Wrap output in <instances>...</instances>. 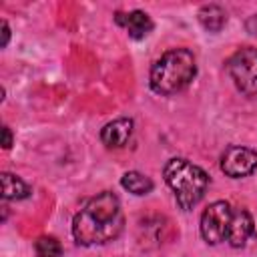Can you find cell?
Wrapping results in <instances>:
<instances>
[{
    "mask_svg": "<svg viewBox=\"0 0 257 257\" xmlns=\"http://www.w3.org/2000/svg\"><path fill=\"white\" fill-rule=\"evenodd\" d=\"M34 251H36V257H60L62 255V245L56 237L42 235L34 241Z\"/></svg>",
    "mask_w": 257,
    "mask_h": 257,
    "instance_id": "13",
    "label": "cell"
},
{
    "mask_svg": "<svg viewBox=\"0 0 257 257\" xmlns=\"http://www.w3.org/2000/svg\"><path fill=\"white\" fill-rule=\"evenodd\" d=\"M197 74V62L189 48H173L165 52L151 68L149 84L153 92L171 96L185 90Z\"/></svg>",
    "mask_w": 257,
    "mask_h": 257,
    "instance_id": "2",
    "label": "cell"
},
{
    "mask_svg": "<svg viewBox=\"0 0 257 257\" xmlns=\"http://www.w3.org/2000/svg\"><path fill=\"white\" fill-rule=\"evenodd\" d=\"M197 18H199L201 26H203L207 32H219V30L225 26V22H227V12H225V8L219 6V4H205V6L199 10Z\"/></svg>",
    "mask_w": 257,
    "mask_h": 257,
    "instance_id": "10",
    "label": "cell"
},
{
    "mask_svg": "<svg viewBox=\"0 0 257 257\" xmlns=\"http://www.w3.org/2000/svg\"><path fill=\"white\" fill-rule=\"evenodd\" d=\"M120 185H122V189H126L133 195H139V197L149 195L153 191V187H155L153 181H151V177H147L145 173H139V171L124 173L122 179H120Z\"/></svg>",
    "mask_w": 257,
    "mask_h": 257,
    "instance_id": "12",
    "label": "cell"
},
{
    "mask_svg": "<svg viewBox=\"0 0 257 257\" xmlns=\"http://www.w3.org/2000/svg\"><path fill=\"white\" fill-rule=\"evenodd\" d=\"M8 40H10V28H8V22H2V48L8 46Z\"/></svg>",
    "mask_w": 257,
    "mask_h": 257,
    "instance_id": "15",
    "label": "cell"
},
{
    "mask_svg": "<svg viewBox=\"0 0 257 257\" xmlns=\"http://www.w3.org/2000/svg\"><path fill=\"white\" fill-rule=\"evenodd\" d=\"M227 72L241 94L249 98H257V48L255 46H243L235 50L227 60Z\"/></svg>",
    "mask_w": 257,
    "mask_h": 257,
    "instance_id": "4",
    "label": "cell"
},
{
    "mask_svg": "<svg viewBox=\"0 0 257 257\" xmlns=\"http://www.w3.org/2000/svg\"><path fill=\"white\" fill-rule=\"evenodd\" d=\"M163 177L165 183L175 193L177 205L183 211H191L193 207H197V203L205 197L209 187V175L199 165H193L191 161L181 157L167 161L163 169Z\"/></svg>",
    "mask_w": 257,
    "mask_h": 257,
    "instance_id": "3",
    "label": "cell"
},
{
    "mask_svg": "<svg viewBox=\"0 0 257 257\" xmlns=\"http://www.w3.org/2000/svg\"><path fill=\"white\" fill-rule=\"evenodd\" d=\"M253 233V217L247 209H235L231 215V223L227 229V241L231 247H243L247 243V239Z\"/></svg>",
    "mask_w": 257,
    "mask_h": 257,
    "instance_id": "7",
    "label": "cell"
},
{
    "mask_svg": "<svg viewBox=\"0 0 257 257\" xmlns=\"http://www.w3.org/2000/svg\"><path fill=\"white\" fill-rule=\"evenodd\" d=\"M124 229V215L114 193L102 191L92 197L72 221L74 241L82 247L104 245L114 241Z\"/></svg>",
    "mask_w": 257,
    "mask_h": 257,
    "instance_id": "1",
    "label": "cell"
},
{
    "mask_svg": "<svg viewBox=\"0 0 257 257\" xmlns=\"http://www.w3.org/2000/svg\"><path fill=\"white\" fill-rule=\"evenodd\" d=\"M114 20H116V24H120V26L128 32V36L135 38V40H141V38L149 36V32L153 30V20H151V16H149L147 12H143V10H133V12H128V14L116 12V14H114Z\"/></svg>",
    "mask_w": 257,
    "mask_h": 257,
    "instance_id": "9",
    "label": "cell"
},
{
    "mask_svg": "<svg viewBox=\"0 0 257 257\" xmlns=\"http://www.w3.org/2000/svg\"><path fill=\"white\" fill-rule=\"evenodd\" d=\"M219 167L231 179L249 177L257 169V151L241 145H231L223 151Z\"/></svg>",
    "mask_w": 257,
    "mask_h": 257,
    "instance_id": "6",
    "label": "cell"
},
{
    "mask_svg": "<svg viewBox=\"0 0 257 257\" xmlns=\"http://www.w3.org/2000/svg\"><path fill=\"white\" fill-rule=\"evenodd\" d=\"M231 215H233V209L227 201H215L203 211L199 229H201V237L205 239V243L219 245L221 241L227 239Z\"/></svg>",
    "mask_w": 257,
    "mask_h": 257,
    "instance_id": "5",
    "label": "cell"
},
{
    "mask_svg": "<svg viewBox=\"0 0 257 257\" xmlns=\"http://www.w3.org/2000/svg\"><path fill=\"white\" fill-rule=\"evenodd\" d=\"M245 26H247V32H249V34H255V36H257V14H253V16L247 20Z\"/></svg>",
    "mask_w": 257,
    "mask_h": 257,
    "instance_id": "16",
    "label": "cell"
},
{
    "mask_svg": "<svg viewBox=\"0 0 257 257\" xmlns=\"http://www.w3.org/2000/svg\"><path fill=\"white\" fill-rule=\"evenodd\" d=\"M2 199L4 201H20L30 195V187L12 173H2Z\"/></svg>",
    "mask_w": 257,
    "mask_h": 257,
    "instance_id": "11",
    "label": "cell"
},
{
    "mask_svg": "<svg viewBox=\"0 0 257 257\" xmlns=\"http://www.w3.org/2000/svg\"><path fill=\"white\" fill-rule=\"evenodd\" d=\"M2 147L10 149L12 147V131L8 126H2Z\"/></svg>",
    "mask_w": 257,
    "mask_h": 257,
    "instance_id": "14",
    "label": "cell"
},
{
    "mask_svg": "<svg viewBox=\"0 0 257 257\" xmlns=\"http://www.w3.org/2000/svg\"><path fill=\"white\" fill-rule=\"evenodd\" d=\"M133 126H135L133 118H126V116L114 118V120H110V122H106L102 126L100 141L108 149H120V147H124L128 143V139L133 135Z\"/></svg>",
    "mask_w": 257,
    "mask_h": 257,
    "instance_id": "8",
    "label": "cell"
}]
</instances>
